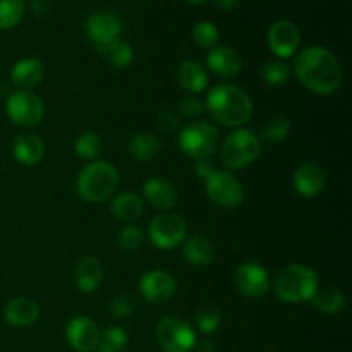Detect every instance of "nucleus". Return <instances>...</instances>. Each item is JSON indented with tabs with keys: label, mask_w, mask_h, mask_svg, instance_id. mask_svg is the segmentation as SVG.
<instances>
[{
	"label": "nucleus",
	"mask_w": 352,
	"mask_h": 352,
	"mask_svg": "<svg viewBox=\"0 0 352 352\" xmlns=\"http://www.w3.org/2000/svg\"><path fill=\"white\" fill-rule=\"evenodd\" d=\"M296 76L311 91L320 95L336 93L342 85V67L330 50L323 47H309L298 55L294 62Z\"/></svg>",
	"instance_id": "obj_1"
},
{
	"label": "nucleus",
	"mask_w": 352,
	"mask_h": 352,
	"mask_svg": "<svg viewBox=\"0 0 352 352\" xmlns=\"http://www.w3.org/2000/svg\"><path fill=\"white\" fill-rule=\"evenodd\" d=\"M206 109L217 122L239 127L253 116V102L243 88L236 85H219L206 96Z\"/></svg>",
	"instance_id": "obj_2"
},
{
	"label": "nucleus",
	"mask_w": 352,
	"mask_h": 352,
	"mask_svg": "<svg viewBox=\"0 0 352 352\" xmlns=\"http://www.w3.org/2000/svg\"><path fill=\"white\" fill-rule=\"evenodd\" d=\"M117 186H119V172L112 164L103 160L86 165L76 179V191L88 203L105 201L116 192Z\"/></svg>",
	"instance_id": "obj_3"
},
{
	"label": "nucleus",
	"mask_w": 352,
	"mask_h": 352,
	"mask_svg": "<svg viewBox=\"0 0 352 352\" xmlns=\"http://www.w3.org/2000/svg\"><path fill=\"white\" fill-rule=\"evenodd\" d=\"M274 291L287 305L309 301L318 291V277L305 265H289L275 278Z\"/></svg>",
	"instance_id": "obj_4"
},
{
	"label": "nucleus",
	"mask_w": 352,
	"mask_h": 352,
	"mask_svg": "<svg viewBox=\"0 0 352 352\" xmlns=\"http://www.w3.org/2000/svg\"><path fill=\"white\" fill-rule=\"evenodd\" d=\"M261 153V143L253 131L237 129L229 134L220 150V160L230 170H239L253 164Z\"/></svg>",
	"instance_id": "obj_5"
},
{
	"label": "nucleus",
	"mask_w": 352,
	"mask_h": 352,
	"mask_svg": "<svg viewBox=\"0 0 352 352\" xmlns=\"http://www.w3.org/2000/svg\"><path fill=\"white\" fill-rule=\"evenodd\" d=\"M220 133L210 122H192L179 133V146L182 153L195 160H203L215 153Z\"/></svg>",
	"instance_id": "obj_6"
},
{
	"label": "nucleus",
	"mask_w": 352,
	"mask_h": 352,
	"mask_svg": "<svg viewBox=\"0 0 352 352\" xmlns=\"http://www.w3.org/2000/svg\"><path fill=\"white\" fill-rule=\"evenodd\" d=\"M157 342L165 352H191L196 346V333L179 316H167L157 325Z\"/></svg>",
	"instance_id": "obj_7"
},
{
	"label": "nucleus",
	"mask_w": 352,
	"mask_h": 352,
	"mask_svg": "<svg viewBox=\"0 0 352 352\" xmlns=\"http://www.w3.org/2000/svg\"><path fill=\"white\" fill-rule=\"evenodd\" d=\"M6 112L16 126H36L43 119V102L31 91H14L7 96Z\"/></svg>",
	"instance_id": "obj_8"
},
{
	"label": "nucleus",
	"mask_w": 352,
	"mask_h": 352,
	"mask_svg": "<svg viewBox=\"0 0 352 352\" xmlns=\"http://www.w3.org/2000/svg\"><path fill=\"white\" fill-rule=\"evenodd\" d=\"M148 236L158 250H172L184 241L186 222L175 213L164 212L151 220Z\"/></svg>",
	"instance_id": "obj_9"
},
{
	"label": "nucleus",
	"mask_w": 352,
	"mask_h": 352,
	"mask_svg": "<svg viewBox=\"0 0 352 352\" xmlns=\"http://www.w3.org/2000/svg\"><path fill=\"white\" fill-rule=\"evenodd\" d=\"M206 192L210 199L223 208H236L244 199L243 184L229 172H219L206 179Z\"/></svg>",
	"instance_id": "obj_10"
},
{
	"label": "nucleus",
	"mask_w": 352,
	"mask_h": 352,
	"mask_svg": "<svg viewBox=\"0 0 352 352\" xmlns=\"http://www.w3.org/2000/svg\"><path fill=\"white\" fill-rule=\"evenodd\" d=\"M175 291H177V282L165 270L146 272L140 280L141 296L153 305H164L170 301Z\"/></svg>",
	"instance_id": "obj_11"
},
{
	"label": "nucleus",
	"mask_w": 352,
	"mask_h": 352,
	"mask_svg": "<svg viewBox=\"0 0 352 352\" xmlns=\"http://www.w3.org/2000/svg\"><path fill=\"white\" fill-rule=\"evenodd\" d=\"M120 33H122V19L112 10H98L86 21V34L95 43V47L119 40Z\"/></svg>",
	"instance_id": "obj_12"
},
{
	"label": "nucleus",
	"mask_w": 352,
	"mask_h": 352,
	"mask_svg": "<svg viewBox=\"0 0 352 352\" xmlns=\"http://www.w3.org/2000/svg\"><path fill=\"white\" fill-rule=\"evenodd\" d=\"M301 43V33L291 21H277L268 31V47L277 57L287 58L296 54Z\"/></svg>",
	"instance_id": "obj_13"
},
{
	"label": "nucleus",
	"mask_w": 352,
	"mask_h": 352,
	"mask_svg": "<svg viewBox=\"0 0 352 352\" xmlns=\"http://www.w3.org/2000/svg\"><path fill=\"white\" fill-rule=\"evenodd\" d=\"M69 346L78 352H91L100 340V330L88 316H76L65 329Z\"/></svg>",
	"instance_id": "obj_14"
},
{
	"label": "nucleus",
	"mask_w": 352,
	"mask_h": 352,
	"mask_svg": "<svg viewBox=\"0 0 352 352\" xmlns=\"http://www.w3.org/2000/svg\"><path fill=\"white\" fill-rule=\"evenodd\" d=\"M236 285L248 298H261L270 287L265 267L256 261H248L236 270Z\"/></svg>",
	"instance_id": "obj_15"
},
{
	"label": "nucleus",
	"mask_w": 352,
	"mask_h": 352,
	"mask_svg": "<svg viewBox=\"0 0 352 352\" xmlns=\"http://www.w3.org/2000/svg\"><path fill=\"white\" fill-rule=\"evenodd\" d=\"M206 65L219 78H234L243 69V60L234 48L212 47L206 55Z\"/></svg>",
	"instance_id": "obj_16"
},
{
	"label": "nucleus",
	"mask_w": 352,
	"mask_h": 352,
	"mask_svg": "<svg viewBox=\"0 0 352 352\" xmlns=\"http://www.w3.org/2000/svg\"><path fill=\"white\" fill-rule=\"evenodd\" d=\"M294 189L305 198H315L325 188V170L318 164L306 162L294 172Z\"/></svg>",
	"instance_id": "obj_17"
},
{
	"label": "nucleus",
	"mask_w": 352,
	"mask_h": 352,
	"mask_svg": "<svg viewBox=\"0 0 352 352\" xmlns=\"http://www.w3.org/2000/svg\"><path fill=\"white\" fill-rule=\"evenodd\" d=\"M143 191L148 203L160 212H168L177 203V189L167 179L150 177L143 184Z\"/></svg>",
	"instance_id": "obj_18"
},
{
	"label": "nucleus",
	"mask_w": 352,
	"mask_h": 352,
	"mask_svg": "<svg viewBox=\"0 0 352 352\" xmlns=\"http://www.w3.org/2000/svg\"><path fill=\"white\" fill-rule=\"evenodd\" d=\"M76 287L81 292H95L103 282V267L95 256H82L74 268Z\"/></svg>",
	"instance_id": "obj_19"
},
{
	"label": "nucleus",
	"mask_w": 352,
	"mask_h": 352,
	"mask_svg": "<svg viewBox=\"0 0 352 352\" xmlns=\"http://www.w3.org/2000/svg\"><path fill=\"white\" fill-rule=\"evenodd\" d=\"M12 153L19 164L30 167V165L40 164L45 155V144L38 134L24 133L14 140Z\"/></svg>",
	"instance_id": "obj_20"
},
{
	"label": "nucleus",
	"mask_w": 352,
	"mask_h": 352,
	"mask_svg": "<svg viewBox=\"0 0 352 352\" xmlns=\"http://www.w3.org/2000/svg\"><path fill=\"white\" fill-rule=\"evenodd\" d=\"M40 316V306L28 298H16L3 308V318L12 327H28Z\"/></svg>",
	"instance_id": "obj_21"
},
{
	"label": "nucleus",
	"mask_w": 352,
	"mask_h": 352,
	"mask_svg": "<svg viewBox=\"0 0 352 352\" xmlns=\"http://www.w3.org/2000/svg\"><path fill=\"white\" fill-rule=\"evenodd\" d=\"M45 78V65L38 58H23L10 71V81L19 88H33Z\"/></svg>",
	"instance_id": "obj_22"
},
{
	"label": "nucleus",
	"mask_w": 352,
	"mask_h": 352,
	"mask_svg": "<svg viewBox=\"0 0 352 352\" xmlns=\"http://www.w3.org/2000/svg\"><path fill=\"white\" fill-rule=\"evenodd\" d=\"M184 258L192 267H208L215 260V250L205 236H191L184 243Z\"/></svg>",
	"instance_id": "obj_23"
},
{
	"label": "nucleus",
	"mask_w": 352,
	"mask_h": 352,
	"mask_svg": "<svg viewBox=\"0 0 352 352\" xmlns=\"http://www.w3.org/2000/svg\"><path fill=\"white\" fill-rule=\"evenodd\" d=\"M177 81L186 91L201 93L208 85V76L196 60H186L177 67Z\"/></svg>",
	"instance_id": "obj_24"
},
{
	"label": "nucleus",
	"mask_w": 352,
	"mask_h": 352,
	"mask_svg": "<svg viewBox=\"0 0 352 352\" xmlns=\"http://www.w3.org/2000/svg\"><path fill=\"white\" fill-rule=\"evenodd\" d=\"M162 151L160 138L151 133H138L129 141V153L138 162H150Z\"/></svg>",
	"instance_id": "obj_25"
},
{
	"label": "nucleus",
	"mask_w": 352,
	"mask_h": 352,
	"mask_svg": "<svg viewBox=\"0 0 352 352\" xmlns=\"http://www.w3.org/2000/svg\"><path fill=\"white\" fill-rule=\"evenodd\" d=\"M112 213L120 222H134L143 213V201L134 192H122L112 201Z\"/></svg>",
	"instance_id": "obj_26"
},
{
	"label": "nucleus",
	"mask_w": 352,
	"mask_h": 352,
	"mask_svg": "<svg viewBox=\"0 0 352 352\" xmlns=\"http://www.w3.org/2000/svg\"><path fill=\"white\" fill-rule=\"evenodd\" d=\"M100 55L109 60V64L116 69H126L129 67V64L134 58V52L131 48L129 43L122 40H113L110 43L102 45V47H96Z\"/></svg>",
	"instance_id": "obj_27"
},
{
	"label": "nucleus",
	"mask_w": 352,
	"mask_h": 352,
	"mask_svg": "<svg viewBox=\"0 0 352 352\" xmlns=\"http://www.w3.org/2000/svg\"><path fill=\"white\" fill-rule=\"evenodd\" d=\"M311 305L316 309L323 313H330V315H336V313L342 311L344 306H346V296L339 289H325V291H316L315 296L311 299Z\"/></svg>",
	"instance_id": "obj_28"
},
{
	"label": "nucleus",
	"mask_w": 352,
	"mask_h": 352,
	"mask_svg": "<svg viewBox=\"0 0 352 352\" xmlns=\"http://www.w3.org/2000/svg\"><path fill=\"white\" fill-rule=\"evenodd\" d=\"M102 140H100L98 134L91 133V131H86V133L79 134L74 143L76 153L81 158H85V160H95L102 153Z\"/></svg>",
	"instance_id": "obj_29"
},
{
	"label": "nucleus",
	"mask_w": 352,
	"mask_h": 352,
	"mask_svg": "<svg viewBox=\"0 0 352 352\" xmlns=\"http://www.w3.org/2000/svg\"><path fill=\"white\" fill-rule=\"evenodd\" d=\"M127 344V333L120 327H110L100 333L98 352H122Z\"/></svg>",
	"instance_id": "obj_30"
},
{
	"label": "nucleus",
	"mask_w": 352,
	"mask_h": 352,
	"mask_svg": "<svg viewBox=\"0 0 352 352\" xmlns=\"http://www.w3.org/2000/svg\"><path fill=\"white\" fill-rule=\"evenodd\" d=\"M24 14L23 0H0V30L14 28Z\"/></svg>",
	"instance_id": "obj_31"
},
{
	"label": "nucleus",
	"mask_w": 352,
	"mask_h": 352,
	"mask_svg": "<svg viewBox=\"0 0 352 352\" xmlns=\"http://www.w3.org/2000/svg\"><path fill=\"white\" fill-rule=\"evenodd\" d=\"M261 78L270 86H284L291 79V69L285 62L272 60L265 64L263 71H261Z\"/></svg>",
	"instance_id": "obj_32"
},
{
	"label": "nucleus",
	"mask_w": 352,
	"mask_h": 352,
	"mask_svg": "<svg viewBox=\"0 0 352 352\" xmlns=\"http://www.w3.org/2000/svg\"><path fill=\"white\" fill-rule=\"evenodd\" d=\"M289 133H291V122L284 116L270 117L263 126V136L267 140L275 141V143L284 141L289 136Z\"/></svg>",
	"instance_id": "obj_33"
},
{
	"label": "nucleus",
	"mask_w": 352,
	"mask_h": 352,
	"mask_svg": "<svg viewBox=\"0 0 352 352\" xmlns=\"http://www.w3.org/2000/svg\"><path fill=\"white\" fill-rule=\"evenodd\" d=\"M196 327L201 333H213L220 327V322H222V315L217 308L213 306H205V308L198 309L196 313Z\"/></svg>",
	"instance_id": "obj_34"
},
{
	"label": "nucleus",
	"mask_w": 352,
	"mask_h": 352,
	"mask_svg": "<svg viewBox=\"0 0 352 352\" xmlns=\"http://www.w3.org/2000/svg\"><path fill=\"white\" fill-rule=\"evenodd\" d=\"M144 243V234L140 227L126 226L117 236V244L124 251H138Z\"/></svg>",
	"instance_id": "obj_35"
},
{
	"label": "nucleus",
	"mask_w": 352,
	"mask_h": 352,
	"mask_svg": "<svg viewBox=\"0 0 352 352\" xmlns=\"http://www.w3.org/2000/svg\"><path fill=\"white\" fill-rule=\"evenodd\" d=\"M192 36H195V41L203 48H212L215 47L217 40H219V30L213 23H208V21H201L195 26V31H192Z\"/></svg>",
	"instance_id": "obj_36"
},
{
	"label": "nucleus",
	"mask_w": 352,
	"mask_h": 352,
	"mask_svg": "<svg viewBox=\"0 0 352 352\" xmlns=\"http://www.w3.org/2000/svg\"><path fill=\"white\" fill-rule=\"evenodd\" d=\"M136 309V301L131 294L122 292V294H117L116 298L110 302V313L117 318H127L129 315H133V311Z\"/></svg>",
	"instance_id": "obj_37"
},
{
	"label": "nucleus",
	"mask_w": 352,
	"mask_h": 352,
	"mask_svg": "<svg viewBox=\"0 0 352 352\" xmlns=\"http://www.w3.org/2000/svg\"><path fill=\"white\" fill-rule=\"evenodd\" d=\"M203 110H205V105H203L201 100H199L198 96L192 95L182 98L181 105H179V112H181V116L186 117V119H198L203 113Z\"/></svg>",
	"instance_id": "obj_38"
},
{
	"label": "nucleus",
	"mask_w": 352,
	"mask_h": 352,
	"mask_svg": "<svg viewBox=\"0 0 352 352\" xmlns=\"http://www.w3.org/2000/svg\"><path fill=\"white\" fill-rule=\"evenodd\" d=\"M179 126H181V120H179V117L175 116V113L164 112L160 113V117H158V127H160L164 133L167 134L174 133V131L179 129Z\"/></svg>",
	"instance_id": "obj_39"
},
{
	"label": "nucleus",
	"mask_w": 352,
	"mask_h": 352,
	"mask_svg": "<svg viewBox=\"0 0 352 352\" xmlns=\"http://www.w3.org/2000/svg\"><path fill=\"white\" fill-rule=\"evenodd\" d=\"M195 172H196V175H198L199 179L206 181L210 175L215 174L217 168H215V164H213L212 160H208V158H203V160H196Z\"/></svg>",
	"instance_id": "obj_40"
},
{
	"label": "nucleus",
	"mask_w": 352,
	"mask_h": 352,
	"mask_svg": "<svg viewBox=\"0 0 352 352\" xmlns=\"http://www.w3.org/2000/svg\"><path fill=\"white\" fill-rule=\"evenodd\" d=\"M31 10H33L34 16H45L50 10V2L48 0H33Z\"/></svg>",
	"instance_id": "obj_41"
},
{
	"label": "nucleus",
	"mask_w": 352,
	"mask_h": 352,
	"mask_svg": "<svg viewBox=\"0 0 352 352\" xmlns=\"http://www.w3.org/2000/svg\"><path fill=\"white\" fill-rule=\"evenodd\" d=\"M215 3L220 7V9L230 10V9H234V7H237L239 0H215Z\"/></svg>",
	"instance_id": "obj_42"
},
{
	"label": "nucleus",
	"mask_w": 352,
	"mask_h": 352,
	"mask_svg": "<svg viewBox=\"0 0 352 352\" xmlns=\"http://www.w3.org/2000/svg\"><path fill=\"white\" fill-rule=\"evenodd\" d=\"M201 347H205L203 352H212V349H213V346H212V342H210V340H203Z\"/></svg>",
	"instance_id": "obj_43"
},
{
	"label": "nucleus",
	"mask_w": 352,
	"mask_h": 352,
	"mask_svg": "<svg viewBox=\"0 0 352 352\" xmlns=\"http://www.w3.org/2000/svg\"><path fill=\"white\" fill-rule=\"evenodd\" d=\"M186 2H189V3H203V2H206V0H186Z\"/></svg>",
	"instance_id": "obj_44"
}]
</instances>
